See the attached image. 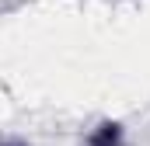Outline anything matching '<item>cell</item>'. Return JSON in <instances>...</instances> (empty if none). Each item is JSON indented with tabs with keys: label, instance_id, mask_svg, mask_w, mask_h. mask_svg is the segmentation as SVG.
<instances>
[{
	"label": "cell",
	"instance_id": "cell-1",
	"mask_svg": "<svg viewBox=\"0 0 150 146\" xmlns=\"http://www.w3.org/2000/svg\"><path fill=\"white\" fill-rule=\"evenodd\" d=\"M126 143H129L126 122H119V118H98L84 132V143L80 146H126Z\"/></svg>",
	"mask_w": 150,
	"mask_h": 146
},
{
	"label": "cell",
	"instance_id": "cell-2",
	"mask_svg": "<svg viewBox=\"0 0 150 146\" xmlns=\"http://www.w3.org/2000/svg\"><path fill=\"white\" fill-rule=\"evenodd\" d=\"M4 146H32V143H28V139H21V136H7Z\"/></svg>",
	"mask_w": 150,
	"mask_h": 146
}]
</instances>
